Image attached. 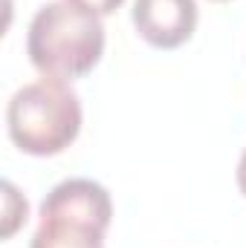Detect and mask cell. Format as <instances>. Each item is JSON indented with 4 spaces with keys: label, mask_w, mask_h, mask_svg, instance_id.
I'll return each mask as SVG.
<instances>
[{
    "label": "cell",
    "mask_w": 246,
    "mask_h": 248,
    "mask_svg": "<svg viewBox=\"0 0 246 248\" xmlns=\"http://www.w3.org/2000/svg\"><path fill=\"white\" fill-rule=\"evenodd\" d=\"M26 55L44 78L72 81L87 75L105 55L102 17L70 0L44 3L29 20Z\"/></svg>",
    "instance_id": "1"
},
{
    "label": "cell",
    "mask_w": 246,
    "mask_h": 248,
    "mask_svg": "<svg viewBox=\"0 0 246 248\" xmlns=\"http://www.w3.org/2000/svg\"><path fill=\"white\" fill-rule=\"evenodd\" d=\"M9 139L29 156H55L67 150L81 130V101L58 78L23 84L6 107Z\"/></svg>",
    "instance_id": "2"
},
{
    "label": "cell",
    "mask_w": 246,
    "mask_h": 248,
    "mask_svg": "<svg viewBox=\"0 0 246 248\" xmlns=\"http://www.w3.org/2000/svg\"><path fill=\"white\" fill-rule=\"evenodd\" d=\"M130 20L139 38L157 49H177L197 29L194 0H133Z\"/></svg>",
    "instance_id": "3"
},
{
    "label": "cell",
    "mask_w": 246,
    "mask_h": 248,
    "mask_svg": "<svg viewBox=\"0 0 246 248\" xmlns=\"http://www.w3.org/2000/svg\"><path fill=\"white\" fill-rule=\"evenodd\" d=\"M41 217H64L107 231L113 219V202L107 187L93 179H64L44 196Z\"/></svg>",
    "instance_id": "4"
},
{
    "label": "cell",
    "mask_w": 246,
    "mask_h": 248,
    "mask_svg": "<svg viewBox=\"0 0 246 248\" xmlns=\"http://www.w3.org/2000/svg\"><path fill=\"white\" fill-rule=\"evenodd\" d=\"M29 248H105V231L64 217H41Z\"/></svg>",
    "instance_id": "5"
},
{
    "label": "cell",
    "mask_w": 246,
    "mask_h": 248,
    "mask_svg": "<svg viewBox=\"0 0 246 248\" xmlns=\"http://www.w3.org/2000/svg\"><path fill=\"white\" fill-rule=\"evenodd\" d=\"M29 217V205L23 199V193H18V187L12 185L9 179L3 182V240H9Z\"/></svg>",
    "instance_id": "6"
},
{
    "label": "cell",
    "mask_w": 246,
    "mask_h": 248,
    "mask_svg": "<svg viewBox=\"0 0 246 248\" xmlns=\"http://www.w3.org/2000/svg\"><path fill=\"white\" fill-rule=\"evenodd\" d=\"M70 3H75V6H84V9H90V12H96V15L102 17V15H110V12H116L124 0H70Z\"/></svg>",
    "instance_id": "7"
},
{
    "label": "cell",
    "mask_w": 246,
    "mask_h": 248,
    "mask_svg": "<svg viewBox=\"0 0 246 248\" xmlns=\"http://www.w3.org/2000/svg\"><path fill=\"white\" fill-rule=\"evenodd\" d=\"M238 187L246 196V150H244V156H241V162H238Z\"/></svg>",
    "instance_id": "8"
},
{
    "label": "cell",
    "mask_w": 246,
    "mask_h": 248,
    "mask_svg": "<svg viewBox=\"0 0 246 248\" xmlns=\"http://www.w3.org/2000/svg\"><path fill=\"white\" fill-rule=\"evenodd\" d=\"M217 3H223V0H217Z\"/></svg>",
    "instance_id": "9"
}]
</instances>
